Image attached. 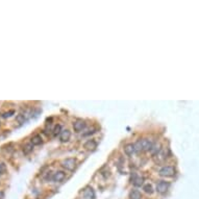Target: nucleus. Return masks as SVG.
I'll list each match as a JSON object with an SVG mask.
<instances>
[{"label": "nucleus", "mask_w": 199, "mask_h": 199, "mask_svg": "<svg viewBox=\"0 0 199 199\" xmlns=\"http://www.w3.org/2000/svg\"><path fill=\"white\" fill-rule=\"evenodd\" d=\"M153 146V141L150 140V139H140L136 142L135 147L137 151H146L150 150Z\"/></svg>", "instance_id": "nucleus-1"}, {"label": "nucleus", "mask_w": 199, "mask_h": 199, "mask_svg": "<svg viewBox=\"0 0 199 199\" xmlns=\"http://www.w3.org/2000/svg\"><path fill=\"white\" fill-rule=\"evenodd\" d=\"M4 197V194H3V192H1L0 191V199H3Z\"/></svg>", "instance_id": "nucleus-21"}, {"label": "nucleus", "mask_w": 199, "mask_h": 199, "mask_svg": "<svg viewBox=\"0 0 199 199\" xmlns=\"http://www.w3.org/2000/svg\"><path fill=\"white\" fill-rule=\"evenodd\" d=\"M94 132H95V129H92V130H89V132L87 133H84V137H87V136H90V135H93Z\"/></svg>", "instance_id": "nucleus-20"}, {"label": "nucleus", "mask_w": 199, "mask_h": 199, "mask_svg": "<svg viewBox=\"0 0 199 199\" xmlns=\"http://www.w3.org/2000/svg\"><path fill=\"white\" fill-rule=\"evenodd\" d=\"M14 114H15L14 111H8V112H7V113H4V114L2 115V117H3V118H10V117H12V116H13Z\"/></svg>", "instance_id": "nucleus-18"}, {"label": "nucleus", "mask_w": 199, "mask_h": 199, "mask_svg": "<svg viewBox=\"0 0 199 199\" xmlns=\"http://www.w3.org/2000/svg\"><path fill=\"white\" fill-rule=\"evenodd\" d=\"M65 177H66V173L64 171H56L53 173L52 180L55 183H61L65 179Z\"/></svg>", "instance_id": "nucleus-7"}, {"label": "nucleus", "mask_w": 199, "mask_h": 199, "mask_svg": "<svg viewBox=\"0 0 199 199\" xmlns=\"http://www.w3.org/2000/svg\"><path fill=\"white\" fill-rule=\"evenodd\" d=\"M159 173L161 176L164 177H171L175 174V169L172 167V166H164L160 169Z\"/></svg>", "instance_id": "nucleus-2"}, {"label": "nucleus", "mask_w": 199, "mask_h": 199, "mask_svg": "<svg viewBox=\"0 0 199 199\" xmlns=\"http://www.w3.org/2000/svg\"><path fill=\"white\" fill-rule=\"evenodd\" d=\"M16 120H17L19 123H24V121H25V117H24V115H23V114L18 115L17 117H16Z\"/></svg>", "instance_id": "nucleus-17"}, {"label": "nucleus", "mask_w": 199, "mask_h": 199, "mask_svg": "<svg viewBox=\"0 0 199 199\" xmlns=\"http://www.w3.org/2000/svg\"><path fill=\"white\" fill-rule=\"evenodd\" d=\"M136 147L135 144H127L125 147H124V152H125L126 155L128 156H132V154L136 152Z\"/></svg>", "instance_id": "nucleus-9"}, {"label": "nucleus", "mask_w": 199, "mask_h": 199, "mask_svg": "<svg viewBox=\"0 0 199 199\" xmlns=\"http://www.w3.org/2000/svg\"><path fill=\"white\" fill-rule=\"evenodd\" d=\"M86 127V121L82 120V119H77L73 122V129L75 130L76 132H81Z\"/></svg>", "instance_id": "nucleus-6"}, {"label": "nucleus", "mask_w": 199, "mask_h": 199, "mask_svg": "<svg viewBox=\"0 0 199 199\" xmlns=\"http://www.w3.org/2000/svg\"><path fill=\"white\" fill-rule=\"evenodd\" d=\"M143 191L145 193H147V194H152V193H153V188H152V186H151L150 183H146V185H144V187H143Z\"/></svg>", "instance_id": "nucleus-14"}, {"label": "nucleus", "mask_w": 199, "mask_h": 199, "mask_svg": "<svg viewBox=\"0 0 199 199\" xmlns=\"http://www.w3.org/2000/svg\"><path fill=\"white\" fill-rule=\"evenodd\" d=\"M143 182H144V178L143 177H140V176H135L132 178V185L136 186V187H141L143 185Z\"/></svg>", "instance_id": "nucleus-12"}, {"label": "nucleus", "mask_w": 199, "mask_h": 199, "mask_svg": "<svg viewBox=\"0 0 199 199\" xmlns=\"http://www.w3.org/2000/svg\"><path fill=\"white\" fill-rule=\"evenodd\" d=\"M84 147L86 148L87 150H94L95 148L97 147V143L95 140H89L85 143Z\"/></svg>", "instance_id": "nucleus-10"}, {"label": "nucleus", "mask_w": 199, "mask_h": 199, "mask_svg": "<svg viewBox=\"0 0 199 199\" xmlns=\"http://www.w3.org/2000/svg\"><path fill=\"white\" fill-rule=\"evenodd\" d=\"M4 171H5V166L2 164V163H0V174H2Z\"/></svg>", "instance_id": "nucleus-19"}, {"label": "nucleus", "mask_w": 199, "mask_h": 199, "mask_svg": "<svg viewBox=\"0 0 199 199\" xmlns=\"http://www.w3.org/2000/svg\"><path fill=\"white\" fill-rule=\"evenodd\" d=\"M61 132H62V126L58 124V125H56L54 127V129H53V135L58 136V135H61Z\"/></svg>", "instance_id": "nucleus-16"}, {"label": "nucleus", "mask_w": 199, "mask_h": 199, "mask_svg": "<svg viewBox=\"0 0 199 199\" xmlns=\"http://www.w3.org/2000/svg\"><path fill=\"white\" fill-rule=\"evenodd\" d=\"M42 137H41L40 135H35V137H32L31 139V142L30 143L32 145H35V146H38V145H41L42 144Z\"/></svg>", "instance_id": "nucleus-11"}, {"label": "nucleus", "mask_w": 199, "mask_h": 199, "mask_svg": "<svg viewBox=\"0 0 199 199\" xmlns=\"http://www.w3.org/2000/svg\"><path fill=\"white\" fill-rule=\"evenodd\" d=\"M62 166L66 169V170L72 171L76 166V160L73 159V157H68V159H65L63 162H62Z\"/></svg>", "instance_id": "nucleus-3"}, {"label": "nucleus", "mask_w": 199, "mask_h": 199, "mask_svg": "<svg viewBox=\"0 0 199 199\" xmlns=\"http://www.w3.org/2000/svg\"><path fill=\"white\" fill-rule=\"evenodd\" d=\"M169 187H170V183L168 182L161 180V182H159L156 185V191L157 193H160V194H165V193L168 191Z\"/></svg>", "instance_id": "nucleus-4"}, {"label": "nucleus", "mask_w": 199, "mask_h": 199, "mask_svg": "<svg viewBox=\"0 0 199 199\" xmlns=\"http://www.w3.org/2000/svg\"><path fill=\"white\" fill-rule=\"evenodd\" d=\"M142 195L140 191H138V190H132V192L129 193V198L130 199H141Z\"/></svg>", "instance_id": "nucleus-13"}, {"label": "nucleus", "mask_w": 199, "mask_h": 199, "mask_svg": "<svg viewBox=\"0 0 199 199\" xmlns=\"http://www.w3.org/2000/svg\"><path fill=\"white\" fill-rule=\"evenodd\" d=\"M70 137H71L70 130L64 129V130H62L61 135H59V140H61V142H68L70 140Z\"/></svg>", "instance_id": "nucleus-8"}, {"label": "nucleus", "mask_w": 199, "mask_h": 199, "mask_svg": "<svg viewBox=\"0 0 199 199\" xmlns=\"http://www.w3.org/2000/svg\"><path fill=\"white\" fill-rule=\"evenodd\" d=\"M82 195H84L85 199H95V197H96L95 191L92 187H86L84 189V192H82Z\"/></svg>", "instance_id": "nucleus-5"}, {"label": "nucleus", "mask_w": 199, "mask_h": 199, "mask_svg": "<svg viewBox=\"0 0 199 199\" xmlns=\"http://www.w3.org/2000/svg\"><path fill=\"white\" fill-rule=\"evenodd\" d=\"M32 146H34V145H32L31 143H29V144H27V145H25L24 149H23V151H24V153H25V154H27V153L30 152V151L32 150Z\"/></svg>", "instance_id": "nucleus-15"}]
</instances>
